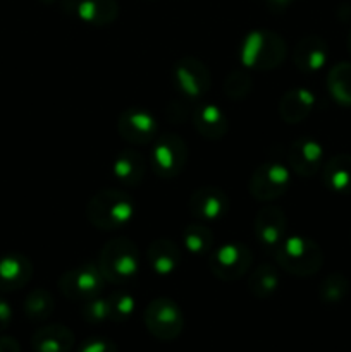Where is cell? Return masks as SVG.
Instances as JSON below:
<instances>
[{
  "label": "cell",
  "instance_id": "17",
  "mask_svg": "<svg viewBox=\"0 0 351 352\" xmlns=\"http://www.w3.org/2000/svg\"><path fill=\"white\" fill-rule=\"evenodd\" d=\"M329 58V47L320 36H305L296 43L292 62L303 72H317L323 69Z\"/></svg>",
  "mask_w": 351,
  "mask_h": 352
},
{
  "label": "cell",
  "instance_id": "30",
  "mask_svg": "<svg viewBox=\"0 0 351 352\" xmlns=\"http://www.w3.org/2000/svg\"><path fill=\"white\" fill-rule=\"evenodd\" d=\"M107 302H109V318L110 322H126L131 318V315L136 309V301H134L133 294L127 291H114L112 294L107 296Z\"/></svg>",
  "mask_w": 351,
  "mask_h": 352
},
{
  "label": "cell",
  "instance_id": "18",
  "mask_svg": "<svg viewBox=\"0 0 351 352\" xmlns=\"http://www.w3.org/2000/svg\"><path fill=\"white\" fill-rule=\"evenodd\" d=\"M112 174L117 182L126 188H136L143 182L147 174V160L134 148L123 150L112 164Z\"/></svg>",
  "mask_w": 351,
  "mask_h": 352
},
{
  "label": "cell",
  "instance_id": "25",
  "mask_svg": "<svg viewBox=\"0 0 351 352\" xmlns=\"http://www.w3.org/2000/svg\"><path fill=\"white\" fill-rule=\"evenodd\" d=\"M327 89L339 105L351 107V62H339L330 67Z\"/></svg>",
  "mask_w": 351,
  "mask_h": 352
},
{
  "label": "cell",
  "instance_id": "7",
  "mask_svg": "<svg viewBox=\"0 0 351 352\" xmlns=\"http://www.w3.org/2000/svg\"><path fill=\"white\" fill-rule=\"evenodd\" d=\"M291 184L288 165L277 160H267L258 165L248 182V191L257 201L270 203L286 195Z\"/></svg>",
  "mask_w": 351,
  "mask_h": 352
},
{
  "label": "cell",
  "instance_id": "16",
  "mask_svg": "<svg viewBox=\"0 0 351 352\" xmlns=\"http://www.w3.org/2000/svg\"><path fill=\"white\" fill-rule=\"evenodd\" d=\"M33 278V263L24 254H6L0 258V291L14 292L30 284Z\"/></svg>",
  "mask_w": 351,
  "mask_h": 352
},
{
  "label": "cell",
  "instance_id": "28",
  "mask_svg": "<svg viewBox=\"0 0 351 352\" xmlns=\"http://www.w3.org/2000/svg\"><path fill=\"white\" fill-rule=\"evenodd\" d=\"M350 292V280L341 272H334V274L327 275L322 280L319 287V298L320 301L326 305H337V302L344 301Z\"/></svg>",
  "mask_w": 351,
  "mask_h": 352
},
{
  "label": "cell",
  "instance_id": "14",
  "mask_svg": "<svg viewBox=\"0 0 351 352\" xmlns=\"http://www.w3.org/2000/svg\"><path fill=\"white\" fill-rule=\"evenodd\" d=\"M288 165L296 175L312 177L323 165V148L312 138L295 140L288 148Z\"/></svg>",
  "mask_w": 351,
  "mask_h": 352
},
{
  "label": "cell",
  "instance_id": "2",
  "mask_svg": "<svg viewBox=\"0 0 351 352\" xmlns=\"http://www.w3.org/2000/svg\"><path fill=\"white\" fill-rule=\"evenodd\" d=\"M288 55V45L281 34L270 30H255L243 38L240 60L246 69L272 71L282 65Z\"/></svg>",
  "mask_w": 351,
  "mask_h": 352
},
{
  "label": "cell",
  "instance_id": "27",
  "mask_svg": "<svg viewBox=\"0 0 351 352\" xmlns=\"http://www.w3.org/2000/svg\"><path fill=\"white\" fill-rule=\"evenodd\" d=\"M182 246L193 256H203L213 248V232L203 223H189L182 230Z\"/></svg>",
  "mask_w": 351,
  "mask_h": 352
},
{
  "label": "cell",
  "instance_id": "22",
  "mask_svg": "<svg viewBox=\"0 0 351 352\" xmlns=\"http://www.w3.org/2000/svg\"><path fill=\"white\" fill-rule=\"evenodd\" d=\"M322 181L337 195H351V155H336L323 162Z\"/></svg>",
  "mask_w": 351,
  "mask_h": 352
},
{
  "label": "cell",
  "instance_id": "10",
  "mask_svg": "<svg viewBox=\"0 0 351 352\" xmlns=\"http://www.w3.org/2000/svg\"><path fill=\"white\" fill-rule=\"evenodd\" d=\"M172 81H174V88L184 98L196 100L209 93L212 86V74L200 58L182 57L174 64Z\"/></svg>",
  "mask_w": 351,
  "mask_h": 352
},
{
  "label": "cell",
  "instance_id": "36",
  "mask_svg": "<svg viewBox=\"0 0 351 352\" xmlns=\"http://www.w3.org/2000/svg\"><path fill=\"white\" fill-rule=\"evenodd\" d=\"M348 52L351 55V31H350V36H348Z\"/></svg>",
  "mask_w": 351,
  "mask_h": 352
},
{
  "label": "cell",
  "instance_id": "5",
  "mask_svg": "<svg viewBox=\"0 0 351 352\" xmlns=\"http://www.w3.org/2000/svg\"><path fill=\"white\" fill-rule=\"evenodd\" d=\"M143 323L151 337L162 342H171L182 333L184 316L176 301L169 298H155L145 308Z\"/></svg>",
  "mask_w": 351,
  "mask_h": 352
},
{
  "label": "cell",
  "instance_id": "29",
  "mask_svg": "<svg viewBox=\"0 0 351 352\" xmlns=\"http://www.w3.org/2000/svg\"><path fill=\"white\" fill-rule=\"evenodd\" d=\"M222 88L227 98L240 102V100H244L250 95L251 88H253V81H251V76L244 69H234L226 76Z\"/></svg>",
  "mask_w": 351,
  "mask_h": 352
},
{
  "label": "cell",
  "instance_id": "13",
  "mask_svg": "<svg viewBox=\"0 0 351 352\" xmlns=\"http://www.w3.org/2000/svg\"><path fill=\"white\" fill-rule=\"evenodd\" d=\"M189 213L203 222L220 220L229 212V198L226 192L215 186H203L193 191L188 203Z\"/></svg>",
  "mask_w": 351,
  "mask_h": 352
},
{
  "label": "cell",
  "instance_id": "32",
  "mask_svg": "<svg viewBox=\"0 0 351 352\" xmlns=\"http://www.w3.org/2000/svg\"><path fill=\"white\" fill-rule=\"evenodd\" d=\"M78 352H119V349H117V346L110 339L93 337V339H86L79 346Z\"/></svg>",
  "mask_w": 351,
  "mask_h": 352
},
{
  "label": "cell",
  "instance_id": "11",
  "mask_svg": "<svg viewBox=\"0 0 351 352\" xmlns=\"http://www.w3.org/2000/svg\"><path fill=\"white\" fill-rule=\"evenodd\" d=\"M117 133L126 143L133 146H143L158 136V122L143 107H129L117 120Z\"/></svg>",
  "mask_w": 351,
  "mask_h": 352
},
{
  "label": "cell",
  "instance_id": "20",
  "mask_svg": "<svg viewBox=\"0 0 351 352\" xmlns=\"http://www.w3.org/2000/svg\"><path fill=\"white\" fill-rule=\"evenodd\" d=\"M181 250L171 239H155L147 250L148 265L160 277L174 274L181 265Z\"/></svg>",
  "mask_w": 351,
  "mask_h": 352
},
{
  "label": "cell",
  "instance_id": "21",
  "mask_svg": "<svg viewBox=\"0 0 351 352\" xmlns=\"http://www.w3.org/2000/svg\"><path fill=\"white\" fill-rule=\"evenodd\" d=\"M315 107V95L306 88H292L281 96L279 116L286 124H298L310 116Z\"/></svg>",
  "mask_w": 351,
  "mask_h": 352
},
{
  "label": "cell",
  "instance_id": "19",
  "mask_svg": "<svg viewBox=\"0 0 351 352\" xmlns=\"http://www.w3.org/2000/svg\"><path fill=\"white\" fill-rule=\"evenodd\" d=\"M74 342L72 330L61 323L40 327L31 337V347L34 352H71Z\"/></svg>",
  "mask_w": 351,
  "mask_h": 352
},
{
  "label": "cell",
  "instance_id": "33",
  "mask_svg": "<svg viewBox=\"0 0 351 352\" xmlns=\"http://www.w3.org/2000/svg\"><path fill=\"white\" fill-rule=\"evenodd\" d=\"M10 323H12V306L9 305V301L0 298V333L6 332Z\"/></svg>",
  "mask_w": 351,
  "mask_h": 352
},
{
  "label": "cell",
  "instance_id": "1",
  "mask_svg": "<svg viewBox=\"0 0 351 352\" xmlns=\"http://www.w3.org/2000/svg\"><path fill=\"white\" fill-rule=\"evenodd\" d=\"M136 213L134 199L119 189H102L89 198L86 219L95 229L112 232L123 229Z\"/></svg>",
  "mask_w": 351,
  "mask_h": 352
},
{
  "label": "cell",
  "instance_id": "34",
  "mask_svg": "<svg viewBox=\"0 0 351 352\" xmlns=\"http://www.w3.org/2000/svg\"><path fill=\"white\" fill-rule=\"evenodd\" d=\"M0 352H21V346L14 337L0 336Z\"/></svg>",
  "mask_w": 351,
  "mask_h": 352
},
{
  "label": "cell",
  "instance_id": "9",
  "mask_svg": "<svg viewBox=\"0 0 351 352\" xmlns=\"http://www.w3.org/2000/svg\"><path fill=\"white\" fill-rule=\"evenodd\" d=\"M105 277L96 263H83L64 272L58 278V291L71 301L85 302L102 294Z\"/></svg>",
  "mask_w": 351,
  "mask_h": 352
},
{
  "label": "cell",
  "instance_id": "24",
  "mask_svg": "<svg viewBox=\"0 0 351 352\" xmlns=\"http://www.w3.org/2000/svg\"><path fill=\"white\" fill-rule=\"evenodd\" d=\"M279 284H281L279 272L272 263L258 265L248 277V291L257 299L272 298L277 292Z\"/></svg>",
  "mask_w": 351,
  "mask_h": 352
},
{
  "label": "cell",
  "instance_id": "31",
  "mask_svg": "<svg viewBox=\"0 0 351 352\" xmlns=\"http://www.w3.org/2000/svg\"><path fill=\"white\" fill-rule=\"evenodd\" d=\"M81 318L89 325H100V323H105L107 320H110L107 298L96 296V298L81 302Z\"/></svg>",
  "mask_w": 351,
  "mask_h": 352
},
{
  "label": "cell",
  "instance_id": "15",
  "mask_svg": "<svg viewBox=\"0 0 351 352\" xmlns=\"http://www.w3.org/2000/svg\"><path fill=\"white\" fill-rule=\"evenodd\" d=\"M191 122L196 133L209 141H219L229 131L227 116L213 103H202L191 113Z\"/></svg>",
  "mask_w": 351,
  "mask_h": 352
},
{
  "label": "cell",
  "instance_id": "8",
  "mask_svg": "<svg viewBox=\"0 0 351 352\" xmlns=\"http://www.w3.org/2000/svg\"><path fill=\"white\" fill-rule=\"evenodd\" d=\"M253 253L241 243H224L209 256V268L213 277L222 282H234L250 274Z\"/></svg>",
  "mask_w": 351,
  "mask_h": 352
},
{
  "label": "cell",
  "instance_id": "26",
  "mask_svg": "<svg viewBox=\"0 0 351 352\" xmlns=\"http://www.w3.org/2000/svg\"><path fill=\"white\" fill-rule=\"evenodd\" d=\"M23 309L24 315L30 322L33 323H40L45 322L52 316L55 309V301L54 296L47 291V289H33L30 294L26 296L23 302Z\"/></svg>",
  "mask_w": 351,
  "mask_h": 352
},
{
  "label": "cell",
  "instance_id": "23",
  "mask_svg": "<svg viewBox=\"0 0 351 352\" xmlns=\"http://www.w3.org/2000/svg\"><path fill=\"white\" fill-rule=\"evenodd\" d=\"M76 14L89 26H109L116 21L119 7L116 0H81L76 7Z\"/></svg>",
  "mask_w": 351,
  "mask_h": 352
},
{
  "label": "cell",
  "instance_id": "4",
  "mask_svg": "<svg viewBox=\"0 0 351 352\" xmlns=\"http://www.w3.org/2000/svg\"><path fill=\"white\" fill-rule=\"evenodd\" d=\"M274 256L279 267L295 277H312L323 265L320 246L305 236H286L274 251Z\"/></svg>",
  "mask_w": 351,
  "mask_h": 352
},
{
  "label": "cell",
  "instance_id": "3",
  "mask_svg": "<svg viewBox=\"0 0 351 352\" xmlns=\"http://www.w3.org/2000/svg\"><path fill=\"white\" fill-rule=\"evenodd\" d=\"M96 265L107 282L114 285H126L138 275L140 251L127 237H116L103 244Z\"/></svg>",
  "mask_w": 351,
  "mask_h": 352
},
{
  "label": "cell",
  "instance_id": "35",
  "mask_svg": "<svg viewBox=\"0 0 351 352\" xmlns=\"http://www.w3.org/2000/svg\"><path fill=\"white\" fill-rule=\"evenodd\" d=\"M267 2L274 10H284L291 3V0H267Z\"/></svg>",
  "mask_w": 351,
  "mask_h": 352
},
{
  "label": "cell",
  "instance_id": "6",
  "mask_svg": "<svg viewBox=\"0 0 351 352\" xmlns=\"http://www.w3.org/2000/svg\"><path fill=\"white\" fill-rule=\"evenodd\" d=\"M188 162V146L172 133L158 134L150 151V167L162 179L178 177Z\"/></svg>",
  "mask_w": 351,
  "mask_h": 352
},
{
  "label": "cell",
  "instance_id": "12",
  "mask_svg": "<svg viewBox=\"0 0 351 352\" xmlns=\"http://www.w3.org/2000/svg\"><path fill=\"white\" fill-rule=\"evenodd\" d=\"M255 237L264 250L274 253L279 244L288 236V219L286 213L275 205H265L255 215Z\"/></svg>",
  "mask_w": 351,
  "mask_h": 352
}]
</instances>
